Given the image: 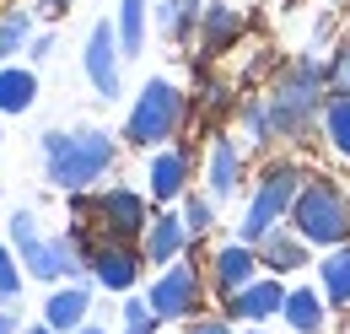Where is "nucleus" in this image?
Masks as SVG:
<instances>
[{"label": "nucleus", "instance_id": "21", "mask_svg": "<svg viewBox=\"0 0 350 334\" xmlns=\"http://www.w3.org/2000/svg\"><path fill=\"white\" fill-rule=\"evenodd\" d=\"M200 33H205V49L216 54V49H226V43L243 33V16H237L232 5H205V16H200Z\"/></svg>", "mask_w": 350, "mask_h": 334}, {"label": "nucleus", "instance_id": "17", "mask_svg": "<svg viewBox=\"0 0 350 334\" xmlns=\"http://www.w3.org/2000/svg\"><path fill=\"white\" fill-rule=\"evenodd\" d=\"M307 248H312V243H307L297 227H291V232L275 227V232L259 243V259H264V270H280V275H286V270H302L307 264Z\"/></svg>", "mask_w": 350, "mask_h": 334}, {"label": "nucleus", "instance_id": "22", "mask_svg": "<svg viewBox=\"0 0 350 334\" xmlns=\"http://www.w3.org/2000/svg\"><path fill=\"white\" fill-rule=\"evenodd\" d=\"M323 135H329V146L350 157V92H329V103H323Z\"/></svg>", "mask_w": 350, "mask_h": 334}, {"label": "nucleus", "instance_id": "2", "mask_svg": "<svg viewBox=\"0 0 350 334\" xmlns=\"http://www.w3.org/2000/svg\"><path fill=\"white\" fill-rule=\"evenodd\" d=\"M323 86H329V65L318 60V54H302L280 81L275 92L264 97V108H269V135H302L318 114H323Z\"/></svg>", "mask_w": 350, "mask_h": 334}, {"label": "nucleus", "instance_id": "32", "mask_svg": "<svg viewBox=\"0 0 350 334\" xmlns=\"http://www.w3.org/2000/svg\"><path fill=\"white\" fill-rule=\"evenodd\" d=\"M65 5H70V0H44V11H49V16H59Z\"/></svg>", "mask_w": 350, "mask_h": 334}, {"label": "nucleus", "instance_id": "33", "mask_svg": "<svg viewBox=\"0 0 350 334\" xmlns=\"http://www.w3.org/2000/svg\"><path fill=\"white\" fill-rule=\"evenodd\" d=\"M22 334H54V329H49V324H33V329H22Z\"/></svg>", "mask_w": 350, "mask_h": 334}, {"label": "nucleus", "instance_id": "6", "mask_svg": "<svg viewBox=\"0 0 350 334\" xmlns=\"http://www.w3.org/2000/svg\"><path fill=\"white\" fill-rule=\"evenodd\" d=\"M302 183H307V178H302L291 162L264 167V178L254 183V200H248V210H243V227H237V237L259 248V243L275 232V227H280V221H291V205H297Z\"/></svg>", "mask_w": 350, "mask_h": 334}, {"label": "nucleus", "instance_id": "28", "mask_svg": "<svg viewBox=\"0 0 350 334\" xmlns=\"http://www.w3.org/2000/svg\"><path fill=\"white\" fill-rule=\"evenodd\" d=\"M329 92H350V43L329 54Z\"/></svg>", "mask_w": 350, "mask_h": 334}, {"label": "nucleus", "instance_id": "3", "mask_svg": "<svg viewBox=\"0 0 350 334\" xmlns=\"http://www.w3.org/2000/svg\"><path fill=\"white\" fill-rule=\"evenodd\" d=\"M11 248L22 259V270L33 275V281H81V270H87V253L76 248L70 237H44L38 232V221H33V210H16L11 216Z\"/></svg>", "mask_w": 350, "mask_h": 334}, {"label": "nucleus", "instance_id": "35", "mask_svg": "<svg viewBox=\"0 0 350 334\" xmlns=\"http://www.w3.org/2000/svg\"><path fill=\"white\" fill-rule=\"evenodd\" d=\"M248 334H259V329H248Z\"/></svg>", "mask_w": 350, "mask_h": 334}, {"label": "nucleus", "instance_id": "4", "mask_svg": "<svg viewBox=\"0 0 350 334\" xmlns=\"http://www.w3.org/2000/svg\"><path fill=\"white\" fill-rule=\"evenodd\" d=\"M291 227L312 248H345L350 243V200L329 178H307L297 205H291Z\"/></svg>", "mask_w": 350, "mask_h": 334}, {"label": "nucleus", "instance_id": "31", "mask_svg": "<svg viewBox=\"0 0 350 334\" xmlns=\"http://www.w3.org/2000/svg\"><path fill=\"white\" fill-rule=\"evenodd\" d=\"M0 334H22V318L16 313H0Z\"/></svg>", "mask_w": 350, "mask_h": 334}, {"label": "nucleus", "instance_id": "18", "mask_svg": "<svg viewBox=\"0 0 350 334\" xmlns=\"http://www.w3.org/2000/svg\"><path fill=\"white\" fill-rule=\"evenodd\" d=\"M38 97V76L27 65H0V114H27Z\"/></svg>", "mask_w": 350, "mask_h": 334}, {"label": "nucleus", "instance_id": "29", "mask_svg": "<svg viewBox=\"0 0 350 334\" xmlns=\"http://www.w3.org/2000/svg\"><path fill=\"white\" fill-rule=\"evenodd\" d=\"M189 334H232L226 318H189Z\"/></svg>", "mask_w": 350, "mask_h": 334}, {"label": "nucleus", "instance_id": "5", "mask_svg": "<svg viewBox=\"0 0 350 334\" xmlns=\"http://www.w3.org/2000/svg\"><path fill=\"white\" fill-rule=\"evenodd\" d=\"M183 114H189V97H183L173 81L157 76V81L140 86L130 119H124V140L140 146V151H157V146H167L178 129H183Z\"/></svg>", "mask_w": 350, "mask_h": 334}, {"label": "nucleus", "instance_id": "15", "mask_svg": "<svg viewBox=\"0 0 350 334\" xmlns=\"http://www.w3.org/2000/svg\"><path fill=\"white\" fill-rule=\"evenodd\" d=\"M183 183H189V157L178 146H157L151 151V200L173 205V200H183Z\"/></svg>", "mask_w": 350, "mask_h": 334}, {"label": "nucleus", "instance_id": "13", "mask_svg": "<svg viewBox=\"0 0 350 334\" xmlns=\"http://www.w3.org/2000/svg\"><path fill=\"white\" fill-rule=\"evenodd\" d=\"M87 307H92V286L87 281H65L44 302V324L54 334H76V329H87Z\"/></svg>", "mask_w": 350, "mask_h": 334}, {"label": "nucleus", "instance_id": "23", "mask_svg": "<svg viewBox=\"0 0 350 334\" xmlns=\"http://www.w3.org/2000/svg\"><path fill=\"white\" fill-rule=\"evenodd\" d=\"M119 43H124V60H135L146 49V0H119Z\"/></svg>", "mask_w": 350, "mask_h": 334}, {"label": "nucleus", "instance_id": "34", "mask_svg": "<svg viewBox=\"0 0 350 334\" xmlns=\"http://www.w3.org/2000/svg\"><path fill=\"white\" fill-rule=\"evenodd\" d=\"M76 334H108V329H97V324H87V329H76Z\"/></svg>", "mask_w": 350, "mask_h": 334}, {"label": "nucleus", "instance_id": "14", "mask_svg": "<svg viewBox=\"0 0 350 334\" xmlns=\"http://www.w3.org/2000/svg\"><path fill=\"white\" fill-rule=\"evenodd\" d=\"M205 183H211V200H232L237 183H243V157H237V140L216 135L211 140V162H205Z\"/></svg>", "mask_w": 350, "mask_h": 334}, {"label": "nucleus", "instance_id": "8", "mask_svg": "<svg viewBox=\"0 0 350 334\" xmlns=\"http://www.w3.org/2000/svg\"><path fill=\"white\" fill-rule=\"evenodd\" d=\"M200 296H205V281H200V270L194 264H167L157 281H151V292H146V302L157 307V318L162 324H178V318H194L200 313Z\"/></svg>", "mask_w": 350, "mask_h": 334}, {"label": "nucleus", "instance_id": "27", "mask_svg": "<svg viewBox=\"0 0 350 334\" xmlns=\"http://www.w3.org/2000/svg\"><path fill=\"white\" fill-rule=\"evenodd\" d=\"M157 324H162V318H157V307H151L146 296H130V302H124V334H157Z\"/></svg>", "mask_w": 350, "mask_h": 334}, {"label": "nucleus", "instance_id": "25", "mask_svg": "<svg viewBox=\"0 0 350 334\" xmlns=\"http://www.w3.org/2000/svg\"><path fill=\"white\" fill-rule=\"evenodd\" d=\"M183 227H189V237L200 243V237L216 227V200H211V194H183Z\"/></svg>", "mask_w": 350, "mask_h": 334}, {"label": "nucleus", "instance_id": "19", "mask_svg": "<svg viewBox=\"0 0 350 334\" xmlns=\"http://www.w3.org/2000/svg\"><path fill=\"white\" fill-rule=\"evenodd\" d=\"M280 318L297 334H323V296L312 292V286H297V292L286 296V313Z\"/></svg>", "mask_w": 350, "mask_h": 334}, {"label": "nucleus", "instance_id": "12", "mask_svg": "<svg viewBox=\"0 0 350 334\" xmlns=\"http://www.w3.org/2000/svg\"><path fill=\"white\" fill-rule=\"evenodd\" d=\"M286 286L280 281H269V275H259V281H248L243 292L226 296V313L232 318H248V324H264V318H275V313H286Z\"/></svg>", "mask_w": 350, "mask_h": 334}, {"label": "nucleus", "instance_id": "30", "mask_svg": "<svg viewBox=\"0 0 350 334\" xmlns=\"http://www.w3.org/2000/svg\"><path fill=\"white\" fill-rule=\"evenodd\" d=\"M49 54H54V38H49V33H38V38H33V60H49Z\"/></svg>", "mask_w": 350, "mask_h": 334}, {"label": "nucleus", "instance_id": "20", "mask_svg": "<svg viewBox=\"0 0 350 334\" xmlns=\"http://www.w3.org/2000/svg\"><path fill=\"white\" fill-rule=\"evenodd\" d=\"M323 296H329V307H350V243L345 248H329L323 259Z\"/></svg>", "mask_w": 350, "mask_h": 334}, {"label": "nucleus", "instance_id": "10", "mask_svg": "<svg viewBox=\"0 0 350 334\" xmlns=\"http://www.w3.org/2000/svg\"><path fill=\"white\" fill-rule=\"evenodd\" d=\"M140 264H146V248H130V243H103V248L87 253V270L108 292H130L140 281Z\"/></svg>", "mask_w": 350, "mask_h": 334}, {"label": "nucleus", "instance_id": "24", "mask_svg": "<svg viewBox=\"0 0 350 334\" xmlns=\"http://www.w3.org/2000/svg\"><path fill=\"white\" fill-rule=\"evenodd\" d=\"M27 38H33V16L27 11H5L0 16V65H11V54H22Z\"/></svg>", "mask_w": 350, "mask_h": 334}, {"label": "nucleus", "instance_id": "11", "mask_svg": "<svg viewBox=\"0 0 350 334\" xmlns=\"http://www.w3.org/2000/svg\"><path fill=\"white\" fill-rule=\"evenodd\" d=\"M259 270H264V259H259V248L254 243H226V248L211 259V281H216V292L221 296H232V292H243L248 281H259Z\"/></svg>", "mask_w": 350, "mask_h": 334}, {"label": "nucleus", "instance_id": "1", "mask_svg": "<svg viewBox=\"0 0 350 334\" xmlns=\"http://www.w3.org/2000/svg\"><path fill=\"white\" fill-rule=\"evenodd\" d=\"M113 135L108 129H76V135H65V129H49L44 135V167H49V183L59 189V194H81L92 189L108 167H113Z\"/></svg>", "mask_w": 350, "mask_h": 334}, {"label": "nucleus", "instance_id": "9", "mask_svg": "<svg viewBox=\"0 0 350 334\" xmlns=\"http://www.w3.org/2000/svg\"><path fill=\"white\" fill-rule=\"evenodd\" d=\"M119 60H124L119 27L103 16V22L87 33V54H81V65H87V81H92V92H97L103 103H113V97H119Z\"/></svg>", "mask_w": 350, "mask_h": 334}, {"label": "nucleus", "instance_id": "26", "mask_svg": "<svg viewBox=\"0 0 350 334\" xmlns=\"http://www.w3.org/2000/svg\"><path fill=\"white\" fill-rule=\"evenodd\" d=\"M22 296V264H16V248L0 243V307Z\"/></svg>", "mask_w": 350, "mask_h": 334}, {"label": "nucleus", "instance_id": "16", "mask_svg": "<svg viewBox=\"0 0 350 334\" xmlns=\"http://www.w3.org/2000/svg\"><path fill=\"white\" fill-rule=\"evenodd\" d=\"M183 243H189L183 216H151V227H146V237H140L146 264H173L178 253H183Z\"/></svg>", "mask_w": 350, "mask_h": 334}, {"label": "nucleus", "instance_id": "7", "mask_svg": "<svg viewBox=\"0 0 350 334\" xmlns=\"http://www.w3.org/2000/svg\"><path fill=\"white\" fill-rule=\"evenodd\" d=\"M81 216H92L97 221V232L108 237V243H130V237H146V200L135 194V189H119V183H108L97 200H87V210Z\"/></svg>", "mask_w": 350, "mask_h": 334}]
</instances>
